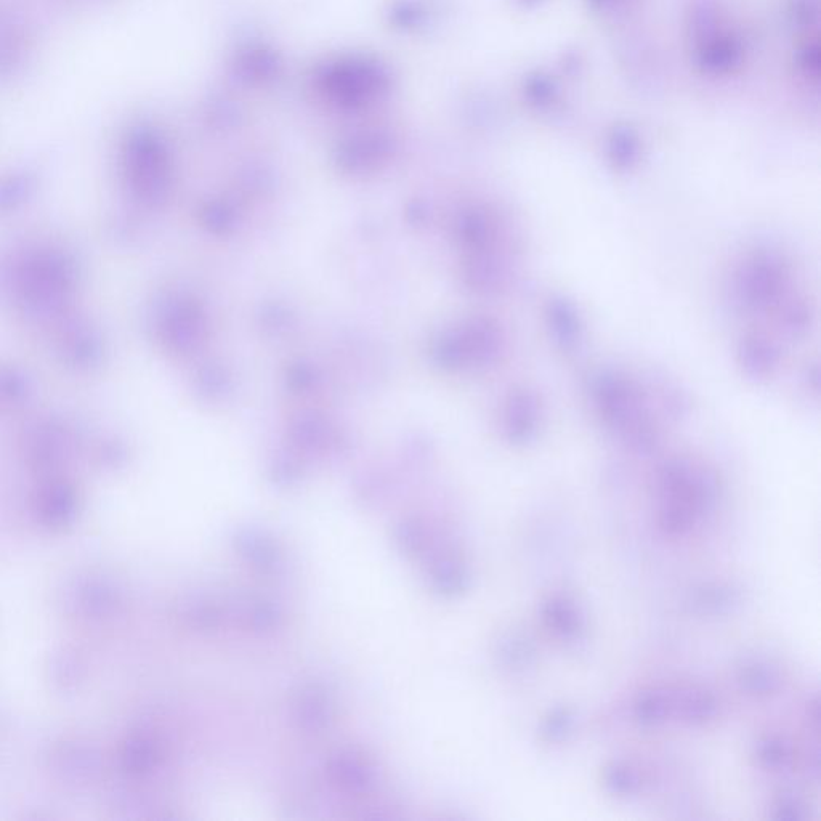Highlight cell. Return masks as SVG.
<instances>
[{
    "label": "cell",
    "instance_id": "cell-14",
    "mask_svg": "<svg viewBox=\"0 0 821 821\" xmlns=\"http://www.w3.org/2000/svg\"><path fill=\"white\" fill-rule=\"evenodd\" d=\"M549 318H551V326L559 342H562L565 347L575 345L579 337V321L573 308L562 300H557L551 305Z\"/></svg>",
    "mask_w": 821,
    "mask_h": 821
},
{
    "label": "cell",
    "instance_id": "cell-11",
    "mask_svg": "<svg viewBox=\"0 0 821 821\" xmlns=\"http://www.w3.org/2000/svg\"><path fill=\"white\" fill-rule=\"evenodd\" d=\"M331 772L334 780L348 791H363L373 778L368 764H364L360 757L352 754L337 757L336 761L332 762Z\"/></svg>",
    "mask_w": 821,
    "mask_h": 821
},
{
    "label": "cell",
    "instance_id": "cell-5",
    "mask_svg": "<svg viewBox=\"0 0 821 821\" xmlns=\"http://www.w3.org/2000/svg\"><path fill=\"white\" fill-rule=\"evenodd\" d=\"M536 645L525 632L504 635L498 644V658L504 668L512 672H526L536 663Z\"/></svg>",
    "mask_w": 821,
    "mask_h": 821
},
{
    "label": "cell",
    "instance_id": "cell-19",
    "mask_svg": "<svg viewBox=\"0 0 821 821\" xmlns=\"http://www.w3.org/2000/svg\"><path fill=\"white\" fill-rule=\"evenodd\" d=\"M775 818L785 821H801L809 817L807 807L796 794H781L775 804Z\"/></svg>",
    "mask_w": 821,
    "mask_h": 821
},
{
    "label": "cell",
    "instance_id": "cell-2",
    "mask_svg": "<svg viewBox=\"0 0 821 821\" xmlns=\"http://www.w3.org/2000/svg\"><path fill=\"white\" fill-rule=\"evenodd\" d=\"M786 270L773 255H759L746 265L740 276V292L746 304L769 307L785 289Z\"/></svg>",
    "mask_w": 821,
    "mask_h": 821
},
{
    "label": "cell",
    "instance_id": "cell-17",
    "mask_svg": "<svg viewBox=\"0 0 821 821\" xmlns=\"http://www.w3.org/2000/svg\"><path fill=\"white\" fill-rule=\"evenodd\" d=\"M433 579H435L438 589L448 595L466 591L467 584H469L466 568L462 567L461 563L454 562V560L441 562Z\"/></svg>",
    "mask_w": 821,
    "mask_h": 821
},
{
    "label": "cell",
    "instance_id": "cell-16",
    "mask_svg": "<svg viewBox=\"0 0 821 821\" xmlns=\"http://www.w3.org/2000/svg\"><path fill=\"white\" fill-rule=\"evenodd\" d=\"M573 724H575L573 709L565 708V706L551 709L542 722V738L549 743H560L570 735Z\"/></svg>",
    "mask_w": 821,
    "mask_h": 821
},
{
    "label": "cell",
    "instance_id": "cell-7",
    "mask_svg": "<svg viewBox=\"0 0 821 821\" xmlns=\"http://www.w3.org/2000/svg\"><path fill=\"white\" fill-rule=\"evenodd\" d=\"M740 603V592L727 584H706L696 589L690 607L700 615H724Z\"/></svg>",
    "mask_w": 821,
    "mask_h": 821
},
{
    "label": "cell",
    "instance_id": "cell-1",
    "mask_svg": "<svg viewBox=\"0 0 821 821\" xmlns=\"http://www.w3.org/2000/svg\"><path fill=\"white\" fill-rule=\"evenodd\" d=\"M597 405L605 421L621 430L640 451H650L655 445L656 437L652 422L640 408V401L631 384L623 377L605 374L600 377L595 387Z\"/></svg>",
    "mask_w": 821,
    "mask_h": 821
},
{
    "label": "cell",
    "instance_id": "cell-8",
    "mask_svg": "<svg viewBox=\"0 0 821 821\" xmlns=\"http://www.w3.org/2000/svg\"><path fill=\"white\" fill-rule=\"evenodd\" d=\"M677 709L687 724L704 725L716 719L719 701L717 696L706 688H690L680 698Z\"/></svg>",
    "mask_w": 821,
    "mask_h": 821
},
{
    "label": "cell",
    "instance_id": "cell-4",
    "mask_svg": "<svg viewBox=\"0 0 821 821\" xmlns=\"http://www.w3.org/2000/svg\"><path fill=\"white\" fill-rule=\"evenodd\" d=\"M539 421V403L533 393H515L510 398L506 413V429L510 440L515 443H526L536 433Z\"/></svg>",
    "mask_w": 821,
    "mask_h": 821
},
{
    "label": "cell",
    "instance_id": "cell-12",
    "mask_svg": "<svg viewBox=\"0 0 821 821\" xmlns=\"http://www.w3.org/2000/svg\"><path fill=\"white\" fill-rule=\"evenodd\" d=\"M603 785L615 796H634L642 789V775L626 762H611L603 770Z\"/></svg>",
    "mask_w": 821,
    "mask_h": 821
},
{
    "label": "cell",
    "instance_id": "cell-9",
    "mask_svg": "<svg viewBox=\"0 0 821 821\" xmlns=\"http://www.w3.org/2000/svg\"><path fill=\"white\" fill-rule=\"evenodd\" d=\"M672 698L666 690L652 688L637 696L634 703V717L644 727H656L668 720L671 714Z\"/></svg>",
    "mask_w": 821,
    "mask_h": 821
},
{
    "label": "cell",
    "instance_id": "cell-3",
    "mask_svg": "<svg viewBox=\"0 0 821 821\" xmlns=\"http://www.w3.org/2000/svg\"><path fill=\"white\" fill-rule=\"evenodd\" d=\"M542 619L549 631L563 640H575L584 631V616L575 600L555 594L542 605Z\"/></svg>",
    "mask_w": 821,
    "mask_h": 821
},
{
    "label": "cell",
    "instance_id": "cell-10",
    "mask_svg": "<svg viewBox=\"0 0 821 821\" xmlns=\"http://www.w3.org/2000/svg\"><path fill=\"white\" fill-rule=\"evenodd\" d=\"M741 361L749 374L767 376L777 364L778 353L767 340L756 336L749 337L743 342Z\"/></svg>",
    "mask_w": 821,
    "mask_h": 821
},
{
    "label": "cell",
    "instance_id": "cell-6",
    "mask_svg": "<svg viewBox=\"0 0 821 821\" xmlns=\"http://www.w3.org/2000/svg\"><path fill=\"white\" fill-rule=\"evenodd\" d=\"M738 682L748 695L769 698L780 692L781 676L777 668L765 661H749L738 672Z\"/></svg>",
    "mask_w": 821,
    "mask_h": 821
},
{
    "label": "cell",
    "instance_id": "cell-13",
    "mask_svg": "<svg viewBox=\"0 0 821 821\" xmlns=\"http://www.w3.org/2000/svg\"><path fill=\"white\" fill-rule=\"evenodd\" d=\"M757 759L765 769L786 770L794 764V749L789 741L780 737H764L756 746Z\"/></svg>",
    "mask_w": 821,
    "mask_h": 821
},
{
    "label": "cell",
    "instance_id": "cell-18",
    "mask_svg": "<svg viewBox=\"0 0 821 821\" xmlns=\"http://www.w3.org/2000/svg\"><path fill=\"white\" fill-rule=\"evenodd\" d=\"M244 542L243 554H247L249 560L259 565H270L275 562V549L271 546V542L262 538L259 534H246L241 538Z\"/></svg>",
    "mask_w": 821,
    "mask_h": 821
},
{
    "label": "cell",
    "instance_id": "cell-15",
    "mask_svg": "<svg viewBox=\"0 0 821 821\" xmlns=\"http://www.w3.org/2000/svg\"><path fill=\"white\" fill-rule=\"evenodd\" d=\"M300 722L307 730H320L329 719V703L320 690L305 693L299 708Z\"/></svg>",
    "mask_w": 821,
    "mask_h": 821
}]
</instances>
